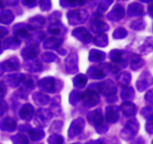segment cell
<instances>
[{
	"instance_id": "obj_16",
	"label": "cell",
	"mask_w": 153,
	"mask_h": 144,
	"mask_svg": "<svg viewBox=\"0 0 153 144\" xmlns=\"http://www.w3.org/2000/svg\"><path fill=\"white\" fill-rule=\"evenodd\" d=\"M1 70H2V69H1V67H0V76L2 74V71H1Z\"/></svg>"
},
{
	"instance_id": "obj_2",
	"label": "cell",
	"mask_w": 153,
	"mask_h": 144,
	"mask_svg": "<svg viewBox=\"0 0 153 144\" xmlns=\"http://www.w3.org/2000/svg\"><path fill=\"white\" fill-rule=\"evenodd\" d=\"M16 128V123L13 119L10 117H5L0 120V129L2 131H15Z\"/></svg>"
},
{
	"instance_id": "obj_1",
	"label": "cell",
	"mask_w": 153,
	"mask_h": 144,
	"mask_svg": "<svg viewBox=\"0 0 153 144\" xmlns=\"http://www.w3.org/2000/svg\"><path fill=\"white\" fill-rule=\"evenodd\" d=\"M84 126H85V122L82 119H77L73 121L68 131L69 137L70 138H73L76 136H77L78 134L82 132Z\"/></svg>"
},
{
	"instance_id": "obj_7",
	"label": "cell",
	"mask_w": 153,
	"mask_h": 144,
	"mask_svg": "<svg viewBox=\"0 0 153 144\" xmlns=\"http://www.w3.org/2000/svg\"><path fill=\"white\" fill-rule=\"evenodd\" d=\"M13 144H28V140L24 134H17L10 137Z\"/></svg>"
},
{
	"instance_id": "obj_18",
	"label": "cell",
	"mask_w": 153,
	"mask_h": 144,
	"mask_svg": "<svg viewBox=\"0 0 153 144\" xmlns=\"http://www.w3.org/2000/svg\"><path fill=\"white\" fill-rule=\"evenodd\" d=\"M73 144H81V143H73Z\"/></svg>"
},
{
	"instance_id": "obj_10",
	"label": "cell",
	"mask_w": 153,
	"mask_h": 144,
	"mask_svg": "<svg viewBox=\"0 0 153 144\" xmlns=\"http://www.w3.org/2000/svg\"><path fill=\"white\" fill-rule=\"evenodd\" d=\"M91 53L93 54V58H94L95 59L94 61H101V60L104 59V54L102 53V52H100V51L97 50H92L91 51Z\"/></svg>"
},
{
	"instance_id": "obj_4",
	"label": "cell",
	"mask_w": 153,
	"mask_h": 144,
	"mask_svg": "<svg viewBox=\"0 0 153 144\" xmlns=\"http://www.w3.org/2000/svg\"><path fill=\"white\" fill-rule=\"evenodd\" d=\"M137 132V130L131 127V125H127L126 128H124L120 132V136L123 139L126 140H128L134 136V133Z\"/></svg>"
},
{
	"instance_id": "obj_13",
	"label": "cell",
	"mask_w": 153,
	"mask_h": 144,
	"mask_svg": "<svg viewBox=\"0 0 153 144\" xmlns=\"http://www.w3.org/2000/svg\"><path fill=\"white\" fill-rule=\"evenodd\" d=\"M28 50H30L31 51V52H37V51L35 50V47L34 48H33V49H31V46H29L28 47ZM28 55H29V57L30 58H32V57H35L36 56V55L35 54H34L33 53V52H29V54H28Z\"/></svg>"
},
{
	"instance_id": "obj_15",
	"label": "cell",
	"mask_w": 153,
	"mask_h": 144,
	"mask_svg": "<svg viewBox=\"0 0 153 144\" xmlns=\"http://www.w3.org/2000/svg\"><path fill=\"white\" fill-rule=\"evenodd\" d=\"M6 34H7V31H6L4 28L0 27V38L4 37Z\"/></svg>"
},
{
	"instance_id": "obj_3",
	"label": "cell",
	"mask_w": 153,
	"mask_h": 144,
	"mask_svg": "<svg viewBox=\"0 0 153 144\" xmlns=\"http://www.w3.org/2000/svg\"><path fill=\"white\" fill-rule=\"evenodd\" d=\"M1 69L4 71H15V70H17L19 67V61L16 58H10L4 61L1 64Z\"/></svg>"
},
{
	"instance_id": "obj_17",
	"label": "cell",
	"mask_w": 153,
	"mask_h": 144,
	"mask_svg": "<svg viewBox=\"0 0 153 144\" xmlns=\"http://www.w3.org/2000/svg\"><path fill=\"white\" fill-rule=\"evenodd\" d=\"M1 53V43H0V54Z\"/></svg>"
},
{
	"instance_id": "obj_11",
	"label": "cell",
	"mask_w": 153,
	"mask_h": 144,
	"mask_svg": "<svg viewBox=\"0 0 153 144\" xmlns=\"http://www.w3.org/2000/svg\"><path fill=\"white\" fill-rule=\"evenodd\" d=\"M7 106L5 102L0 100V117H1V115L7 111Z\"/></svg>"
},
{
	"instance_id": "obj_9",
	"label": "cell",
	"mask_w": 153,
	"mask_h": 144,
	"mask_svg": "<svg viewBox=\"0 0 153 144\" xmlns=\"http://www.w3.org/2000/svg\"><path fill=\"white\" fill-rule=\"evenodd\" d=\"M86 84V78L84 75H79L75 79V86L83 87Z\"/></svg>"
},
{
	"instance_id": "obj_14",
	"label": "cell",
	"mask_w": 153,
	"mask_h": 144,
	"mask_svg": "<svg viewBox=\"0 0 153 144\" xmlns=\"http://www.w3.org/2000/svg\"><path fill=\"white\" fill-rule=\"evenodd\" d=\"M86 144H105L102 140H91V141L88 142Z\"/></svg>"
},
{
	"instance_id": "obj_8",
	"label": "cell",
	"mask_w": 153,
	"mask_h": 144,
	"mask_svg": "<svg viewBox=\"0 0 153 144\" xmlns=\"http://www.w3.org/2000/svg\"><path fill=\"white\" fill-rule=\"evenodd\" d=\"M64 138L58 134H52L48 138L49 144H64Z\"/></svg>"
},
{
	"instance_id": "obj_6",
	"label": "cell",
	"mask_w": 153,
	"mask_h": 144,
	"mask_svg": "<svg viewBox=\"0 0 153 144\" xmlns=\"http://www.w3.org/2000/svg\"><path fill=\"white\" fill-rule=\"evenodd\" d=\"M97 111H94L92 116H89V117L88 118L89 122L93 125H100L102 122V117L101 113H97Z\"/></svg>"
},
{
	"instance_id": "obj_12",
	"label": "cell",
	"mask_w": 153,
	"mask_h": 144,
	"mask_svg": "<svg viewBox=\"0 0 153 144\" xmlns=\"http://www.w3.org/2000/svg\"><path fill=\"white\" fill-rule=\"evenodd\" d=\"M6 92H7V89H6L5 85L3 82H0V98L4 96Z\"/></svg>"
},
{
	"instance_id": "obj_5",
	"label": "cell",
	"mask_w": 153,
	"mask_h": 144,
	"mask_svg": "<svg viewBox=\"0 0 153 144\" xmlns=\"http://www.w3.org/2000/svg\"><path fill=\"white\" fill-rule=\"evenodd\" d=\"M30 138L34 141H37L44 137L45 134L44 131H42L41 129H30L28 131Z\"/></svg>"
}]
</instances>
